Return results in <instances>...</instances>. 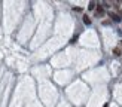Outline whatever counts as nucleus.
Here are the masks:
<instances>
[{
	"label": "nucleus",
	"mask_w": 122,
	"mask_h": 107,
	"mask_svg": "<svg viewBox=\"0 0 122 107\" xmlns=\"http://www.w3.org/2000/svg\"><path fill=\"white\" fill-rule=\"evenodd\" d=\"M95 16H104V9H103L101 6H97V9H95Z\"/></svg>",
	"instance_id": "nucleus-1"
},
{
	"label": "nucleus",
	"mask_w": 122,
	"mask_h": 107,
	"mask_svg": "<svg viewBox=\"0 0 122 107\" xmlns=\"http://www.w3.org/2000/svg\"><path fill=\"white\" fill-rule=\"evenodd\" d=\"M109 16H110L113 21H121V19H122V18H121L118 14H113V12H109Z\"/></svg>",
	"instance_id": "nucleus-2"
},
{
	"label": "nucleus",
	"mask_w": 122,
	"mask_h": 107,
	"mask_svg": "<svg viewBox=\"0 0 122 107\" xmlns=\"http://www.w3.org/2000/svg\"><path fill=\"white\" fill-rule=\"evenodd\" d=\"M113 54H115L116 57H119V55H121V48H115V49H113Z\"/></svg>",
	"instance_id": "nucleus-3"
},
{
	"label": "nucleus",
	"mask_w": 122,
	"mask_h": 107,
	"mask_svg": "<svg viewBox=\"0 0 122 107\" xmlns=\"http://www.w3.org/2000/svg\"><path fill=\"white\" fill-rule=\"evenodd\" d=\"M83 22H85V24H86V25H89V24H91V19H89V18H88L86 15H85V16H83Z\"/></svg>",
	"instance_id": "nucleus-4"
},
{
	"label": "nucleus",
	"mask_w": 122,
	"mask_h": 107,
	"mask_svg": "<svg viewBox=\"0 0 122 107\" xmlns=\"http://www.w3.org/2000/svg\"><path fill=\"white\" fill-rule=\"evenodd\" d=\"M88 9H91V10L95 9V3H94V2H91V3H89V6H88Z\"/></svg>",
	"instance_id": "nucleus-5"
},
{
	"label": "nucleus",
	"mask_w": 122,
	"mask_h": 107,
	"mask_svg": "<svg viewBox=\"0 0 122 107\" xmlns=\"http://www.w3.org/2000/svg\"><path fill=\"white\" fill-rule=\"evenodd\" d=\"M104 107H109V104H107V103H106V104H104Z\"/></svg>",
	"instance_id": "nucleus-6"
}]
</instances>
